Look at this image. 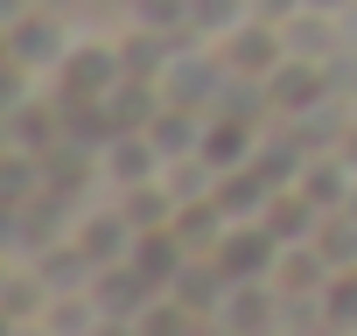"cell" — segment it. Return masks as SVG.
<instances>
[{
    "mask_svg": "<svg viewBox=\"0 0 357 336\" xmlns=\"http://www.w3.org/2000/svg\"><path fill=\"white\" fill-rule=\"evenodd\" d=\"M119 77H126V70H119V43L77 29V43H70V56L56 63L50 91H56V105H91V98H105Z\"/></svg>",
    "mask_w": 357,
    "mask_h": 336,
    "instance_id": "2",
    "label": "cell"
},
{
    "mask_svg": "<svg viewBox=\"0 0 357 336\" xmlns=\"http://www.w3.org/2000/svg\"><path fill=\"white\" fill-rule=\"evenodd\" d=\"M70 238L84 245V259H91V273H98V266H119V259H126V245H133V224H126V211H119V204L98 190V197H91V204L70 217Z\"/></svg>",
    "mask_w": 357,
    "mask_h": 336,
    "instance_id": "4",
    "label": "cell"
},
{
    "mask_svg": "<svg viewBox=\"0 0 357 336\" xmlns=\"http://www.w3.org/2000/svg\"><path fill=\"white\" fill-rule=\"evenodd\" d=\"M161 147L147 140V133H112L105 147H98V190H133V183H154L161 176Z\"/></svg>",
    "mask_w": 357,
    "mask_h": 336,
    "instance_id": "5",
    "label": "cell"
},
{
    "mask_svg": "<svg viewBox=\"0 0 357 336\" xmlns=\"http://www.w3.org/2000/svg\"><path fill=\"white\" fill-rule=\"evenodd\" d=\"M105 197L126 211V224H133V231H168V224H175V211H183V197H175V183H168V176L133 183V190H105Z\"/></svg>",
    "mask_w": 357,
    "mask_h": 336,
    "instance_id": "7",
    "label": "cell"
},
{
    "mask_svg": "<svg viewBox=\"0 0 357 336\" xmlns=\"http://www.w3.org/2000/svg\"><path fill=\"white\" fill-rule=\"evenodd\" d=\"M225 224H231V217L218 211V197H190L183 211H175V224H168V231H175V238H183L190 252H211V245L225 238Z\"/></svg>",
    "mask_w": 357,
    "mask_h": 336,
    "instance_id": "9",
    "label": "cell"
},
{
    "mask_svg": "<svg viewBox=\"0 0 357 336\" xmlns=\"http://www.w3.org/2000/svg\"><path fill=\"white\" fill-rule=\"evenodd\" d=\"M0 336H15V315H8V308H0Z\"/></svg>",
    "mask_w": 357,
    "mask_h": 336,
    "instance_id": "11",
    "label": "cell"
},
{
    "mask_svg": "<svg viewBox=\"0 0 357 336\" xmlns=\"http://www.w3.org/2000/svg\"><path fill=\"white\" fill-rule=\"evenodd\" d=\"M238 22H252V0H190V36L197 43H225Z\"/></svg>",
    "mask_w": 357,
    "mask_h": 336,
    "instance_id": "10",
    "label": "cell"
},
{
    "mask_svg": "<svg viewBox=\"0 0 357 336\" xmlns=\"http://www.w3.org/2000/svg\"><path fill=\"white\" fill-rule=\"evenodd\" d=\"M70 43H77V22H70L63 8H50V0H36V8L8 29V63H15V70H29L36 84H50V77H56V63L70 56Z\"/></svg>",
    "mask_w": 357,
    "mask_h": 336,
    "instance_id": "1",
    "label": "cell"
},
{
    "mask_svg": "<svg viewBox=\"0 0 357 336\" xmlns=\"http://www.w3.org/2000/svg\"><path fill=\"white\" fill-rule=\"evenodd\" d=\"M280 252H287V245L266 231V217H238V224H225V238L211 245V259H218L225 280H273Z\"/></svg>",
    "mask_w": 357,
    "mask_h": 336,
    "instance_id": "3",
    "label": "cell"
},
{
    "mask_svg": "<svg viewBox=\"0 0 357 336\" xmlns=\"http://www.w3.org/2000/svg\"><path fill=\"white\" fill-rule=\"evenodd\" d=\"M259 217H266V231H273L280 245H308V238H315V224H322V211H315L294 183H287V190H273Z\"/></svg>",
    "mask_w": 357,
    "mask_h": 336,
    "instance_id": "8",
    "label": "cell"
},
{
    "mask_svg": "<svg viewBox=\"0 0 357 336\" xmlns=\"http://www.w3.org/2000/svg\"><path fill=\"white\" fill-rule=\"evenodd\" d=\"M126 266L140 273V287H147V294H168V287H175V273L190 266V245L175 238V231H133Z\"/></svg>",
    "mask_w": 357,
    "mask_h": 336,
    "instance_id": "6",
    "label": "cell"
}]
</instances>
